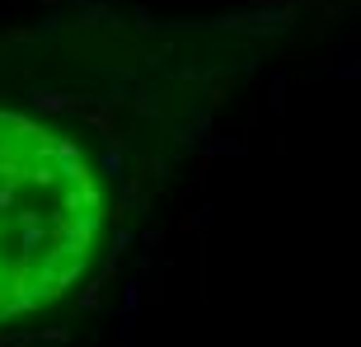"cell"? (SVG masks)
Masks as SVG:
<instances>
[{"instance_id":"obj_1","label":"cell","mask_w":361,"mask_h":347,"mask_svg":"<svg viewBox=\"0 0 361 347\" xmlns=\"http://www.w3.org/2000/svg\"><path fill=\"white\" fill-rule=\"evenodd\" d=\"M99 169L61 132L0 108V324L56 305L104 244Z\"/></svg>"}]
</instances>
